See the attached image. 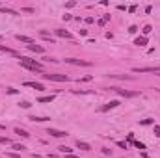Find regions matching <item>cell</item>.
Segmentation results:
<instances>
[{"label": "cell", "mask_w": 160, "mask_h": 158, "mask_svg": "<svg viewBox=\"0 0 160 158\" xmlns=\"http://www.w3.org/2000/svg\"><path fill=\"white\" fill-rule=\"evenodd\" d=\"M19 61H21V65L26 67L28 71H34V73H36V71H37V73H41V71H43V65L39 61L30 60V58H26V56H21V58H19Z\"/></svg>", "instance_id": "obj_1"}, {"label": "cell", "mask_w": 160, "mask_h": 158, "mask_svg": "<svg viewBox=\"0 0 160 158\" xmlns=\"http://www.w3.org/2000/svg\"><path fill=\"white\" fill-rule=\"evenodd\" d=\"M132 73H155L160 76V67L158 65H155V67H134Z\"/></svg>", "instance_id": "obj_2"}, {"label": "cell", "mask_w": 160, "mask_h": 158, "mask_svg": "<svg viewBox=\"0 0 160 158\" xmlns=\"http://www.w3.org/2000/svg\"><path fill=\"white\" fill-rule=\"evenodd\" d=\"M47 80H52V82H69L67 74H43Z\"/></svg>", "instance_id": "obj_3"}, {"label": "cell", "mask_w": 160, "mask_h": 158, "mask_svg": "<svg viewBox=\"0 0 160 158\" xmlns=\"http://www.w3.org/2000/svg\"><path fill=\"white\" fill-rule=\"evenodd\" d=\"M65 61L71 63V65H82V67H89L91 61H86V60H76V58H65Z\"/></svg>", "instance_id": "obj_4"}, {"label": "cell", "mask_w": 160, "mask_h": 158, "mask_svg": "<svg viewBox=\"0 0 160 158\" xmlns=\"http://www.w3.org/2000/svg\"><path fill=\"white\" fill-rule=\"evenodd\" d=\"M112 89H114L115 93H119L121 97H136V95H138L136 91H127V89H119V88H112Z\"/></svg>", "instance_id": "obj_5"}, {"label": "cell", "mask_w": 160, "mask_h": 158, "mask_svg": "<svg viewBox=\"0 0 160 158\" xmlns=\"http://www.w3.org/2000/svg\"><path fill=\"white\" fill-rule=\"evenodd\" d=\"M117 106H119V101H110V102H106L104 106H101V112H108V110L117 108Z\"/></svg>", "instance_id": "obj_6"}, {"label": "cell", "mask_w": 160, "mask_h": 158, "mask_svg": "<svg viewBox=\"0 0 160 158\" xmlns=\"http://www.w3.org/2000/svg\"><path fill=\"white\" fill-rule=\"evenodd\" d=\"M47 134H50V136H54V138H65V136H67V132H63V130H56V128H49V130H47Z\"/></svg>", "instance_id": "obj_7"}, {"label": "cell", "mask_w": 160, "mask_h": 158, "mask_svg": "<svg viewBox=\"0 0 160 158\" xmlns=\"http://www.w3.org/2000/svg\"><path fill=\"white\" fill-rule=\"evenodd\" d=\"M24 86H28V88H34V89H37V91H43V89H45V86H43L41 82H24Z\"/></svg>", "instance_id": "obj_8"}, {"label": "cell", "mask_w": 160, "mask_h": 158, "mask_svg": "<svg viewBox=\"0 0 160 158\" xmlns=\"http://www.w3.org/2000/svg\"><path fill=\"white\" fill-rule=\"evenodd\" d=\"M28 50H32V52H37V54H43V52H45V49H43L41 45H36V43L28 45Z\"/></svg>", "instance_id": "obj_9"}, {"label": "cell", "mask_w": 160, "mask_h": 158, "mask_svg": "<svg viewBox=\"0 0 160 158\" xmlns=\"http://www.w3.org/2000/svg\"><path fill=\"white\" fill-rule=\"evenodd\" d=\"M76 147H78L80 151H91V145L86 143V141H80V140H76Z\"/></svg>", "instance_id": "obj_10"}, {"label": "cell", "mask_w": 160, "mask_h": 158, "mask_svg": "<svg viewBox=\"0 0 160 158\" xmlns=\"http://www.w3.org/2000/svg\"><path fill=\"white\" fill-rule=\"evenodd\" d=\"M56 35L58 37H63V39H73L71 32H67V30H56Z\"/></svg>", "instance_id": "obj_11"}, {"label": "cell", "mask_w": 160, "mask_h": 158, "mask_svg": "<svg viewBox=\"0 0 160 158\" xmlns=\"http://www.w3.org/2000/svg\"><path fill=\"white\" fill-rule=\"evenodd\" d=\"M15 37H17V41L26 43V45H32V43H34V39H32V37H26V35H21V34H19V35H15Z\"/></svg>", "instance_id": "obj_12"}, {"label": "cell", "mask_w": 160, "mask_h": 158, "mask_svg": "<svg viewBox=\"0 0 160 158\" xmlns=\"http://www.w3.org/2000/svg\"><path fill=\"white\" fill-rule=\"evenodd\" d=\"M134 45H138V47H143V45H147V37H136L134 39Z\"/></svg>", "instance_id": "obj_13"}, {"label": "cell", "mask_w": 160, "mask_h": 158, "mask_svg": "<svg viewBox=\"0 0 160 158\" xmlns=\"http://www.w3.org/2000/svg\"><path fill=\"white\" fill-rule=\"evenodd\" d=\"M0 11H2V13H7V15H19V11L11 9V7H0Z\"/></svg>", "instance_id": "obj_14"}, {"label": "cell", "mask_w": 160, "mask_h": 158, "mask_svg": "<svg viewBox=\"0 0 160 158\" xmlns=\"http://www.w3.org/2000/svg\"><path fill=\"white\" fill-rule=\"evenodd\" d=\"M60 153H63V155H73V149L71 147H67V145H60Z\"/></svg>", "instance_id": "obj_15"}, {"label": "cell", "mask_w": 160, "mask_h": 158, "mask_svg": "<svg viewBox=\"0 0 160 158\" xmlns=\"http://www.w3.org/2000/svg\"><path fill=\"white\" fill-rule=\"evenodd\" d=\"M15 134H19L21 138H30V134L26 132V130H22V128H15Z\"/></svg>", "instance_id": "obj_16"}, {"label": "cell", "mask_w": 160, "mask_h": 158, "mask_svg": "<svg viewBox=\"0 0 160 158\" xmlns=\"http://www.w3.org/2000/svg\"><path fill=\"white\" fill-rule=\"evenodd\" d=\"M0 50H2V52H7V54H13V56H17V52H15L13 49H7V47H4V45H0Z\"/></svg>", "instance_id": "obj_17"}, {"label": "cell", "mask_w": 160, "mask_h": 158, "mask_svg": "<svg viewBox=\"0 0 160 158\" xmlns=\"http://www.w3.org/2000/svg\"><path fill=\"white\" fill-rule=\"evenodd\" d=\"M54 101V95H49V97H41L39 102H52Z\"/></svg>", "instance_id": "obj_18"}, {"label": "cell", "mask_w": 160, "mask_h": 158, "mask_svg": "<svg viewBox=\"0 0 160 158\" xmlns=\"http://www.w3.org/2000/svg\"><path fill=\"white\" fill-rule=\"evenodd\" d=\"M30 119H32V121H37V123H43V121H49L50 117H36V115H34V117H30Z\"/></svg>", "instance_id": "obj_19"}, {"label": "cell", "mask_w": 160, "mask_h": 158, "mask_svg": "<svg viewBox=\"0 0 160 158\" xmlns=\"http://www.w3.org/2000/svg\"><path fill=\"white\" fill-rule=\"evenodd\" d=\"M108 21H110V15H104V17H103V19H101V21H99V26H104V24H106Z\"/></svg>", "instance_id": "obj_20"}, {"label": "cell", "mask_w": 160, "mask_h": 158, "mask_svg": "<svg viewBox=\"0 0 160 158\" xmlns=\"http://www.w3.org/2000/svg\"><path fill=\"white\" fill-rule=\"evenodd\" d=\"M151 30H153V26H151V24L143 26V37H145V35H149V34H151Z\"/></svg>", "instance_id": "obj_21"}, {"label": "cell", "mask_w": 160, "mask_h": 158, "mask_svg": "<svg viewBox=\"0 0 160 158\" xmlns=\"http://www.w3.org/2000/svg\"><path fill=\"white\" fill-rule=\"evenodd\" d=\"M0 143H4V145H11V140H9V138H4V136H0Z\"/></svg>", "instance_id": "obj_22"}, {"label": "cell", "mask_w": 160, "mask_h": 158, "mask_svg": "<svg viewBox=\"0 0 160 158\" xmlns=\"http://www.w3.org/2000/svg\"><path fill=\"white\" fill-rule=\"evenodd\" d=\"M134 147L142 151V149H145V145H143V143H140V141H134Z\"/></svg>", "instance_id": "obj_23"}, {"label": "cell", "mask_w": 160, "mask_h": 158, "mask_svg": "<svg viewBox=\"0 0 160 158\" xmlns=\"http://www.w3.org/2000/svg\"><path fill=\"white\" fill-rule=\"evenodd\" d=\"M22 11H24V13H34L36 9H34V7H22Z\"/></svg>", "instance_id": "obj_24"}, {"label": "cell", "mask_w": 160, "mask_h": 158, "mask_svg": "<svg viewBox=\"0 0 160 158\" xmlns=\"http://www.w3.org/2000/svg\"><path fill=\"white\" fill-rule=\"evenodd\" d=\"M128 32H130V34H136V32H138V26H130Z\"/></svg>", "instance_id": "obj_25"}, {"label": "cell", "mask_w": 160, "mask_h": 158, "mask_svg": "<svg viewBox=\"0 0 160 158\" xmlns=\"http://www.w3.org/2000/svg\"><path fill=\"white\" fill-rule=\"evenodd\" d=\"M13 149H17V151H22V149H26V147H22V145H17V143H13Z\"/></svg>", "instance_id": "obj_26"}, {"label": "cell", "mask_w": 160, "mask_h": 158, "mask_svg": "<svg viewBox=\"0 0 160 158\" xmlns=\"http://www.w3.org/2000/svg\"><path fill=\"white\" fill-rule=\"evenodd\" d=\"M117 145H119L121 149H127V143H125V141H117Z\"/></svg>", "instance_id": "obj_27"}, {"label": "cell", "mask_w": 160, "mask_h": 158, "mask_svg": "<svg viewBox=\"0 0 160 158\" xmlns=\"http://www.w3.org/2000/svg\"><path fill=\"white\" fill-rule=\"evenodd\" d=\"M151 123H153V119H143L142 121V125H151Z\"/></svg>", "instance_id": "obj_28"}, {"label": "cell", "mask_w": 160, "mask_h": 158, "mask_svg": "<svg viewBox=\"0 0 160 158\" xmlns=\"http://www.w3.org/2000/svg\"><path fill=\"white\" fill-rule=\"evenodd\" d=\"M21 106H22V108H30V102L24 101V102H21Z\"/></svg>", "instance_id": "obj_29"}, {"label": "cell", "mask_w": 160, "mask_h": 158, "mask_svg": "<svg viewBox=\"0 0 160 158\" xmlns=\"http://www.w3.org/2000/svg\"><path fill=\"white\" fill-rule=\"evenodd\" d=\"M7 93H9V95H15V93H17V89H13V88H9V89H7Z\"/></svg>", "instance_id": "obj_30"}, {"label": "cell", "mask_w": 160, "mask_h": 158, "mask_svg": "<svg viewBox=\"0 0 160 158\" xmlns=\"http://www.w3.org/2000/svg\"><path fill=\"white\" fill-rule=\"evenodd\" d=\"M155 134H157V136H160V126H158V125L155 126Z\"/></svg>", "instance_id": "obj_31"}, {"label": "cell", "mask_w": 160, "mask_h": 158, "mask_svg": "<svg viewBox=\"0 0 160 158\" xmlns=\"http://www.w3.org/2000/svg\"><path fill=\"white\" fill-rule=\"evenodd\" d=\"M65 158H78V156H75V155H65Z\"/></svg>", "instance_id": "obj_32"}]
</instances>
